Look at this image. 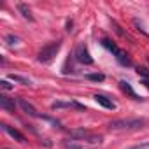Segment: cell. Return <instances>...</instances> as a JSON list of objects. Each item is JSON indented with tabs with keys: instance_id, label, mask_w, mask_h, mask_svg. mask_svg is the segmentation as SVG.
<instances>
[{
	"instance_id": "1",
	"label": "cell",
	"mask_w": 149,
	"mask_h": 149,
	"mask_svg": "<svg viewBox=\"0 0 149 149\" xmlns=\"http://www.w3.org/2000/svg\"><path fill=\"white\" fill-rule=\"evenodd\" d=\"M111 130L116 132H132V130H140L146 126V119L142 118H128V119H114L107 125Z\"/></svg>"
},
{
	"instance_id": "2",
	"label": "cell",
	"mask_w": 149,
	"mask_h": 149,
	"mask_svg": "<svg viewBox=\"0 0 149 149\" xmlns=\"http://www.w3.org/2000/svg\"><path fill=\"white\" fill-rule=\"evenodd\" d=\"M100 44H102L107 51H111V53H112V56L118 60V63H119V65H123V67H132L130 54H128L126 51H123L121 47H118L112 40H109V39H102V40H100Z\"/></svg>"
},
{
	"instance_id": "3",
	"label": "cell",
	"mask_w": 149,
	"mask_h": 149,
	"mask_svg": "<svg viewBox=\"0 0 149 149\" xmlns=\"http://www.w3.org/2000/svg\"><path fill=\"white\" fill-rule=\"evenodd\" d=\"M68 135L76 140V142H88V144H102V135H97V133H91L90 130H84V128H76V130H70Z\"/></svg>"
},
{
	"instance_id": "4",
	"label": "cell",
	"mask_w": 149,
	"mask_h": 149,
	"mask_svg": "<svg viewBox=\"0 0 149 149\" xmlns=\"http://www.w3.org/2000/svg\"><path fill=\"white\" fill-rule=\"evenodd\" d=\"M60 47H61V40H54V42H49V44H46V46H44V47L39 51V54H37V60H39L40 63H51V61L54 60V56L58 54Z\"/></svg>"
},
{
	"instance_id": "5",
	"label": "cell",
	"mask_w": 149,
	"mask_h": 149,
	"mask_svg": "<svg viewBox=\"0 0 149 149\" xmlns=\"http://www.w3.org/2000/svg\"><path fill=\"white\" fill-rule=\"evenodd\" d=\"M74 56H76V60L83 65H93V58L90 54V49L86 44H79L76 47V53H74Z\"/></svg>"
},
{
	"instance_id": "6",
	"label": "cell",
	"mask_w": 149,
	"mask_h": 149,
	"mask_svg": "<svg viewBox=\"0 0 149 149\" xmlns=\"http://www.w3.org/2000/svg\"><path fill=\"white\" fill-rule=\"evenodd\" d=\"M93 98H95V102H97L98 105H102L104 109H109V111H114V109H116V104L112 102V98H109V97H105V95L97 93Z\"/></svg>"
},
{
	"instance_id": "7",
	"label": "cell",
	"mask_w": 149,
	"mask_h": 149,
	"mask_svg": "<svg viewBox=\"0 0 149 149\" xmlns=\"http://www.w3.org/2000/svg\"><path fill=\"white\" fill-rule=\"evenodd\" d=\"M18 104H19V107L23 109V112H26L28 116H32V118H40V114L35 111V107H33L30 102H26L25 98H19V100H18Z\"/></svg>"
},
{
	"instance_id": "8",
	"label": "cell",
	"mask_w": 149,
	"mask_h": 149,
	"mask_svg": "<svg viewBox=\"0 0 149 149\" xmlns=\"http://www.w3.org/2000/svg\"><path fill=\"white\" fill-rule=\"evenodd\" d=\"M0 107L7 112H14V109H16L14 98H9L7 95H0Z\"/></svg>"
},
{
	"instance_id": "9",
	"label": "cell",
	"mask_w": 149,
	"mask_h": 149,
	"mask_svg": "<svg viewBox=\"0 0 149 149\" xmlns=\"http://www.w3.org/2000/svg\"><path fill=\"white\" fill-rule=\"evenodd\" d=\"M2 128H4V132H6V133H9V135H11L13 139H16L18 142H25V135H23L19 130H16V128L9 126V125H6V123L2 125Z\"/></svg>"
},
{
	"instance_id": "10",
	"label": "cell",
	"mask_w": 149,
	"mask_h": 149,
	"mask_svg": "<svg viewBox=\"0 0 149 149\" xmlns=\"http://www.w3.org/2000/svg\"><path fill=\"white\" fill-rule=\"evenodd\" d=\"M65 107H72V109L84 111V105H81L79 102H54V104L51 105V109H65Z\"/></svg>"
},
{
	"instance_id": "11",
	"label": "cell",
	"mask_w": 149,
	"mask_h": 149,
	"mask_svg": "<svg viewBox=\"0 0 149 149\" xmlns=\"http://www.w3.org/2000/svg\"><path fill=\"white\" fill-rule=\"evenodd\" d=\"M18 11L21 13V16H23L26 21H30V23L35 21V18H33V14H32V9H30L26 4H18Z\"/></svg>"
},
{
	"instance_id": "12",
	"label": "cell",
	"mask_w": 149,
	"mask_h": 149,
	"mask_svg": "<svg viewBox=\"0 0 149 149\" xmlns=\"http://www.w3.org/2000/svg\"><path fill=\"white\" fill-rule=\"evenodd\" d=\"M119 88H121L126 95H130L133 100H140V97L133 91V88H132V84H130V83H126V81H119Z\"/></svg>"
},
{
	"instance_id": "13",
	"label": "cell",
	"mask_w": 149,
	"mask_h": 149,
	"mask_svg": "<svg viewBox=\"0 0 149 149\" xmlns=\"http://www.w3.org/2000/svg\"><path fill=\"white\" fill-rule=\"evenodd\" d=\"M137 74H139V77H140L142 84L149 90V70L144 68V67H139V68H137Z\"/></svg>"
},
{
	"instance_id": "14",
	"label": "cell",
	"mask_w": 149,
	"mask_h": 149,
	"mask_svg": "<svg viewBox=\"0 0 149 149\" xmlns=\"http://www.w3.org/2000/svg\"><path fill=\"white\" fill-rule=\"evenodd\" d=\"M9 79H11V81H14V83H18V84H23V86H30V84H32V81H30L28 77L18 76V74H11Z\"/></svg>"
},
{
	"instance_id": "15",
	"label": "cell",
	"mask_w": 149,
	"mask_h": 149,
	"mask_svg": "<svg viewBox=\"0 0 149 149\" xmlns=\"http://www.w3.org/2000/svg\"><path fill=\"white\" fill-rule=\"evenodd\" d=\"M86 79H90V81H97V83H102V81H105V76H104V74H88Z\"/></svg>"
},
{
	"instance_id": "16",
	"label": "cell",
	"mask_w": 149,
	"mask_h": 149,
	"mask_svg": "<svg viewBox=\"0 0 149 149\" xmlns=\"http://www.w3.org/2000/svg\"><path fill=\"white\" fill-rule=\"evenodd\" d=\"M6 42H7L9 46H18V44L21 42V39L16 37V35H6Z\"/></svg>"
},
{
	"instance_id": "17",
	"label": "cell",
	"mask_w": 149,
	"mask_h": 149,
	"mask_svg": "<svg viewBox=\"0 0 149 149\" xmlns=\"http://www.w3.org/2000/svg\"><path fill=\"white\" fill-rule=\"evenodd\" d=\"M63 147L65 149H81V146H77L76 140H65L63 142Z\"/></svg>"
},
{
	"instance_id": "18",
	"label": "cell",
	"mask_w": 149,
	"mask_h": 149,
	"mask_svg": "<svg viewBox=\"0 0 149 149\" xmlns=\"http://www.w3.org/2000/svg\"><path fill=\"white\" fill-rule=\"evenodd\" d=\"M0 88H2L4 91H9V90H13V84L7 79H2V81H0Z\"/></svg>"
},
{
	"instance_id": "19",
	"label": "cell",
	"mask_w": 149,
	"mask_h": 149,
	"mask_svg": "<svg viewBox=\"0 0 149 149\" xmlns=\"http://www.w3.org/2000/svg\"><path fill=\"white\" fill-rule=\"evenodd\" d=\"M111 23H112V26H114V30H116V33H119L121 37H128V35H126V33H125V32L121 30V26H119V25H118L116 21H111Z\"/></svg>"
},
{
	"instance_id": "20",
	"label": "cell",
	"mask_w": 149,
	"mask_h": 149,
	"mask_svg": "<svg viewBox=\"0 0 149 149\" xmlns=\"http://www.w3.org/2000/svg\"><path fill=\"white\" fill-rule=\"evenodd\" d=\"M128 149H149V142H144V144H137V146H132Z\"/></svg>"
},
{
	"instance_id": "21",
	"label": "cell",
	"mask_w": 149,
	"mask_h": 149,
	"mask_svg": "<svg viewBox=\"0 0 149 149\" xmlns=\"http://www.w3.org/2000/svg\"><path fill=\"white\" fill-rule=\"evenodd\" d=\"M67 32H72V21H67Z\"/></svg>"
},
{
	"instance_id": "22",
	"label": "cell",
	"mask_w": 149,
	"mask_h": 149,
	"mask_svg": "<svg viewBox=\"0 0 149 149\" xmlns=\"http://www.w3.org/2000/svg\"><path fill=\"white\" fill-rule=\"evenodd\" d=\"M147 63H149V56H147Z\"/></svg>"
}]
</instances>
